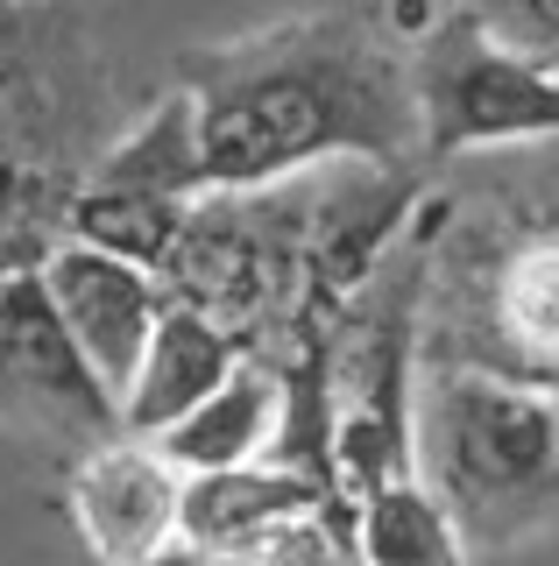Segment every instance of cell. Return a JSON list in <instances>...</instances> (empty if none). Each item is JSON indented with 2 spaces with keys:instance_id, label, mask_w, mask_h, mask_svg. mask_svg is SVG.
<instances>
[{
  "instance_id": "5bb4252c",
  "label": "cell",
  "mask_w": 559,
  "mask_h": 566,
  "mask_svg": "<svg viewBox=\"0 0 559 566\" xmlns=\"http://www.w3.org/2000/svg\"><path fill=\"white\" fill-rule=\"evenodd\" d=\"M199 566H355V545H347L326 517H298V524H276L270 538L241 545V553L199 559Z\"/></svg>"
},
{
  "instance_id": "52a82bcc",
  "label": "cell",
  "mask_w": 559,
  "mask_h": 566,
  "mask_svg": "<svg viewBox=\"0 0 559 566\" xmlns=\"http://www.w3.org/2000/svg\"><path fill=\"white\" fill-rule=\"evenodd\" d=\"M43 291L50 305H57L64 333L78 340V354L93 361V376L114 389V403L135 389L143 376V354L156 340V326H164L170 312V291L164 276L135 270V262L107 255V248H85V241H57L43 248Z\"/></svg>"
},
{
  "instance_id": "ba28073f",
  "label": "cell",
  "mask_w": 559,
  "mask_h": 566,
  "mask_svg": "<svg viewBox=\"0 0 559 566\" xmlns=\"http://www.w3.org/2000/svg\"><path fill=\"white\" fill-rule=\"evenodd\" d=\"M249 354L255 347L241 340V333H226L220 318H205V312H191V305L170 297L164 326H156V340L143 354V376H135V389L120 397L128 439H164L170 424L191 418L205 397H220Z\"/></svg>"
},
{
  "instance_id": "7c38bea8",
  "label": "cell",
  "mask_w": 559,
  "mask_h": 566,
  "mask_svg": "<svg viewBox=\"0 0 559 566\" xmlns=\"http://www.w3.org/2000/svg\"><path fill=\"white\" fill-rule=\"evenodd\" d=\"M355 566H467V538L425 474L355 503Z\"/></svg>"
},
{
  "instance_id": "8992f818",
  "label": "cell",
  "mask_w": 559,
  "mask_h": 566,
  "mask_svg": "<svg viewBox=\"0 0 559 566\" xmlns=\"http://www.w3.org/2000/svg\"><path fill=\"white\" fill-rule=\"evenodd\" d=\"M64 510L99 566H170L184 553V474L149 439H107L64 474Z\"/></svg>"
},
{
  "instance_id": "6da1fadb",
  "label": "cell",
  "mask_w": 559,
  "mask_h": 566,
  "mask_svg": "<svg viewBox=\"0 0 559 566\" xmlns=\"http://www.w3.org/2000/svg\"><path fill=\"white\" fill-rule=\"evenodd\" d=\"M213 191H276L319 164L425 170L418 64L355 22L312 14L184 50Z\"/></svg>"
},
{
  "instance_id": "5b68a950",
  "label": "cell",
  "mask_w": 559,
  "mask_h": 566,
  "mask_svg": "<svg viewBox=\"0 0 559 566\" xmlns=\"http://www.w3.org/2000/svg\"><path fill=\"white\" fill-rule=\"evenodd\" d=\"M432 361L496 368L559 397V227H524L517 241L488 248L453 347Z\"/></svg>"
},
{
  "instance_id": "9c48e42d",
  "label": "cell",
  "mask_w": 559,
  "mask_h": 566,
  "mask_svg": "<svg viewBox=\"0 0 559 566\" xmlns=\"http://www.w3.org/2000/svg\"><path fill=\"white\" fill-rule=\"evenodd\" d=\"M298 517H326L340 531L334 503H326L319 482H305V474L276 468V460H255V468H226V474H191L184 482V566L199 559H226L241 553V545L270 538L276 524H298ZM347 538V531H340ZM355 545V538H347Z\"/></svg>"
},
{
  "instance_id": "3957f363",
  "label": "cell",
  "mask_w": 559,
  "mask_h": 566,
  "mask_svg": "<svg viewBox=\"0 0 559 566\" xmlns=\"http://www.w3.org/2000/svg\"><path fill=\"white\" fill-rule=\"evenodd\" d=\"M418 106H425V164L496 142H559V71H538L496 50L461 14H440V29L418 43Z\"/></svg>"
},
{
  "instance_id": "7a4b0ae2",
  "label": "cell",
  "mask_w": 559,
  "mask_h": 566,
  "mask_svg": "<svg viewBox=\"0 0 559 566\" xmlns=\"http://www.w3.org/2000/svg\"><path fill=\"white\" fill-rule=\"evenodd\" d=\"M418 474L467 545H510L559 503V397L496 368L425 361Z\"/></svg>"
},
{
  "instance_id": "277c9868",
  "label": "cell",
  "mask_w": 559,
  "mask_h": 566,
  "mask_svg": "<svg viewBox=\"0 0 559 566\" xmlns=\"http://www.w3.org/2000/svg\"><path fill=\"white\" fill-rule=\"evenodd\" d=\"M0 424L57 439L72 460L128 432L114 389L93 376V361L64 333L36 262L0 276Z\"/></svg>"
},
{
  "instance_id": "30bf717a",
  "label": "cell",
  "mask_w": 559,
  "mask_h": 566,
  "mask_svg": "<svg viewBox=\"0 0 559 566\" xmlns=\"http://www.w3.org/2000/svg\"><path fill=\"white\" fill-rule=\"evenodd\" d=\"M276 424H284V376H276L262 354H249L220 397H205L199 411L178 418L164 439H149V447L191 482V474H226V468H255V460H270Z\"/></svg>"
},
{
  "instance_id": "8fae6325",
  "label": "cell",
  "mask_w": 559,
  "mask_h": 566,
  "mask_svg": "<svg viewBox=\"0 0 559 566\" xmlns=\"http://www.w3.org/2000/svg\"><path fill=\"white\" fill-rule=\"evenodd\" d=\"M78 185L135 191V199H170V206L213 199V170H205V142H199V106H191L184 85L156 99L149 114L78 177Z\"/></svg>"
},
{
  "instance_id": "4fadbf2b",
  "label": "cell",
  "mask_w": 559,
  "mask_h": 566,
  "mask_svg": "<svg viewBox=\"0 0 559 566\" xmlns=\"http://www.w3.org/2000/svg\"><path fill=\"white\" fill-rule=\"evenodd\" d=\"M453 14L510 57L559 71V0H453Z\"/></svg>"
}]
</instances>
